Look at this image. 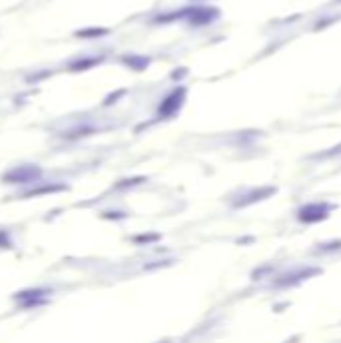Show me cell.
Returning a JSON list of instances; mask_svg holds the SVG:
<instances>
[{
	"instance_id": "obj_1",
	"label": "cell",
	"mask_w": 341,
	"mask_h": 343,
	"mask_svg": "<svg viewBox=\"0 0 341 343\" xmlns=\"http://www.w3.org/2000/svg\"><path fill=\"white\" fill-rule=\"evenodd\" d=\"M331 209H333V207H331L329 203H309V205H305V207L299 211V219H301L303 223H317V221L327 219V215H329Z\"/></svg>"
},
{
	"instance_id": "obj_2",
	"label": "cell",
	"mask_w": 341,
	"mask_h": 343,
	"mask_svg": "<svg viewBox=\"0 0 341 343\" xmlns=\"http://www.w3.org/2000/svg\"><path fill=\"white\" fill-rule=\"evenodd\" d=\"M319 273V269H301L299 273H291V275H287L283 277L281 281H277V285H295V283H299V281H303V279H309V277H313V275H317Z\"/></svg>"
},
{
	"instance_id": "obj_3",
	"label": "cell",
	"mask_w": 341,
	"mask_h": 343,
	"mask_svg": "<svg viewBox=\"0 0 341 343\" xmlns=\"http://www.w3.org/2000/svg\"><path fill=\"white\" fill-rule=\"evenodd\" d=\"M275 193V189L273 187H263V189H257V191H253V193H249L239 205H247V203H255V201H261V199H267V197H271Z\"/></svg>"
},
{
	"instance_id": "obj_4",
	"label": "cell",
	"mask_w": 341,
	"mask_h": 343,
	"mask_svg": "<svg viewBox=\"0 0 341 343\" xmlns=\"http://www.w3.org/2000/svg\"><path fill=\"white\" fill-rule=\"evenodd\" d=\"M339 153H341V145H337V147L329 149L327 153H319V155H313L311 159H327V157H335V155H339Z\"/></svg>"
},
{
	"instance_id": "obj_5",
	"label": "cell",
	"mask_w": 341,
	"mask_h": 343,
	"mask_svg": "<svg viewBox=\"0 0 341 343\" xmlns=\"http://www.w3.org/2000/svg\"><path fill=\"white\" fill-rule=\"evenodd\" d=\"M341 249V241H333V243H323L319 245V251H337Z\"/></svg>"
}]
</instances>
